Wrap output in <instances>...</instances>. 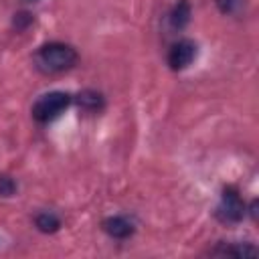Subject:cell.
<instances>
[{"instance_id":"obj_2","label":"cell","mask_w":259,"mask_h":259,"mask_svg":"<svg viewBox=\"0 0 259 259\" xmlns=\"http://www.w3.org/2000/svg\"><path fill=\"white\" fill-rule=\"evenodd\" d=\"M71 105V95L65 91H51L40 95L32 105V117L40 123H47L55 117H59L67 107Z\"/></svg>"},{"instance_id":"obj_1","label":"cell","mask_w":259,"mask_h":259,"mask_svg":"<svg viewBox=\"0 0 259 259\" xmlns=\"http://www.w3.org/2000/svg\"><path fill=\"white\" fill-rule=\"evenodd\" d=\"M77 59L79 55L71 45L47 42L38 47V51L34 53V67L45 75H55V73H63L75 67Z\"/></svg>"},{"instance_id":"obj_11","label":"cell","mask_w":259,"mask_h":259,"mask_svg":"<svg viewBox=\"0 0 259 259\" xmlns=\"http://www.w3.org/2000/svg\"><path fill=\"white\" fill-rule=\"evenodd\" d=\"M16 192V182L10 176H0V196H12Z\"/></svg>"},{"instance_id":"obj_9","label":"cell","mask_w":259,"mask_h":259,"mask_svg":"<svg viewBox=\"0 0 259 259\" xmlns=\"http://www.w3.org/2000/svg\"><path fill=\"white\" fill-rule=\"evenodd\" d=\"M79 105H83L85 109H99L101 107V95L95 91H83L79 95Z\"/></svg>"},{"instance_id":"obj_8","label":"cell","mask_w":259,"mask_h":259,"mask_svg":"<svg viewBox=\"0 0 259 259\" xmlns=\"http://www.w3.org/2000/svg\"><path fill=\"white\" fill-rule=\"evenodd\" d=\"M34 225H36V229L42 231V233H55V231H59L61 221H59V217L53 214V212H40V214H36Z\"/></svg>"},{"instance_id":"obj_12","label":"cell","mask_w":259,"mask_h":259,"mask_svg":"<svg viewBox=\"0 0 259 259\" xmlns=\"http://www.w3.org/2000/svg\"><path fill=\"white\" fill-rule=\"evenodd\" d=\"M30 22H32V16H30L28 12H20V14H16V18H14V26H16L18 30L26 28Z\"/></svg>"},{"instance_id":"obj_3","label":"cell","mask_w":259,"mask_h":259,"mask_svg":"<svg viewBox=\"0 0 259 259\" xmlns=\"http://www.w3.org/2000/svg\"><path fill=\"white\" fill-rule=\"evenodd\" d=\"M245 214V204L243 200L239 198V194L233 190V188H227L223 192V198H221V204L217 208V217L225 223H237L241 221Z\"/></svg>"},{"instance_id":"obj_6","label":"cell","mask_w":259,"mask_h":259,"mask_svg":"<svg viewBox=\"0 0 259 259\" xmlns=\"http://www.w3.org/2000/svg\"><path fill=\"white\" fill-rule=\"evenodd\" d=\"M188 20H190V4L186 0H180L170 12V22L174 28H182L188 24Z\"/></svg>"},{"instance_id":"obj_5","label":"cell","mask_w":259,"mask_h":259,"mask_svg":"<svg viewBox=\"0 0 259 259\" xmlns=\"http://www.w3.org/2000/svg\"><path fill=\"white\" fill-rule=\"evenodd\" d=\"M103 231L113 239H127L134 233V227L125 217H109L103 221Z\"/></svg>"},{"instance_id":"obj_10","label":"cell","mask_w":259,"mask_h":259,"mask_svg":"<svg viewBox=\"0 0 259 259\" xmlns=\"http://www.w3.org/2000/svg\"><path fill=\"white\" fill-rule=\"evenodd\" d=\"M217 6L225 14H237L243 8V0H217Z\"/></svg>"},{"instance_id":"obj_7","label":"cell","mask_w":259,"mask_h":259,"mask_svg":"<svg viewBox=\"0 0 259 259\" xmlns=\"http://www.w3.org/2000/svg\"><path fill=\"white\" fill-rule=\"evenodd\" d=\"M259 251L253 245H227L223 249H214L212 255H231V257H255Z\"/></svg>"},{"instance_id":"obj_4","label":"cell","mask_w":259,"mask_h":259,"mask_svg":"<svg viewBox=\"0 0 259 259\" xmlns=\"http://www.w3.org/2000/svg\"><path fill=\"white\" fill-rule=\"evenodd\" d=\"M196 57V45L188 38H182L178 42H174L168 51V65L170 69L174 71H180V69H186L192 59Z\"/></svg>"}]
</instances>
